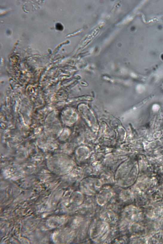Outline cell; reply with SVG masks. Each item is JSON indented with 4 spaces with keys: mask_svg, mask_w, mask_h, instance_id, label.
Returning a JSON list of instances; mask_svg holds the SVG:
<instances>
[{
    "mask_svg": "<svg viewBox=\"0 0 163 244\" xmlns=\"http://www.w3.org/2000/svg\"><path fill=\"white\" fill-rule=\"evenodd\" d=\"M56 29L58 30L61 31L63 29V27L61 24L60 23H57L56 24Z\"/></svg>",
    "mask_w": 163,
    "mask_h": 244,
    "instance_id": "cell-1",
    "label": "cell"
}]
</instances>
